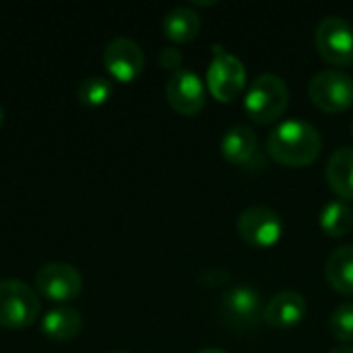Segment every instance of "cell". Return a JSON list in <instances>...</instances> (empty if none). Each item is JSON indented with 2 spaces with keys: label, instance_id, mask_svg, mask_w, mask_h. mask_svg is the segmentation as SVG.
<instances>
[{
  "label": "cell",
  "instance_id": "5b68a950",
  "mask_svg": "<svg viewBox=\"0 0 353 353\" xmlns=\"http://www.w3.org/2000/svg\"><path fill=\"white\" fill-rule=\"evenodd\" d=\"M246 87V66L244 62L225 52L219 46H213V60L207 70V89L209 93L221 101L232 103Z\"/></svg>",
  "mask_w": 353,
  "mask_h": 353
},
{
  "label": "cell",
  "instance_id": "9c48e42d",
  "mask_svg": "<svg viewBox=\"0 0 353 353\" xmlns=\"http://www.w3.org/2000/svg\"><path fill=\"white\" fill-rule=\"evenodd\" d=\"M165 97L172 110H176L178 114L196 116L205 108V101H207L203 79L190 68H180L168 77Z\"/></svg>",
  "mask_w": 353,
  "mask_h": 353
},
{
  "label": "cell",
  "instance_id": "7a4b0ae2",
  "mask_svg": "<svg viewBox=\"0 0 353 353\" xmlns=\"http://www.w3.org/2000/svg\"><path fill=\"white\" fill-rule=\"evenodd\" d=\"M290 105V89L288 83L271 72L259 74L246 91L244 112L246 116L261 126L273 124L279 120Z\"/></svg>",
  "mask_w": 353,
  "mask_h": 353
},
{
  "label": "cell",
  "instance_id": "5bb4252c",
  "mask_svg": "<svg viewBox=\"0 0 353 353\" xmlns=\"http://www.w3.org/2000/svg\"><path fill=\"white\" fill-rule=\"evenodd\" d=\"M325 176L341 201H353V147H341L329 157Z\"/></svg>",
  "mask_w": 353,
  "mask_h": 353
},
{
  "label": "cell",
  "instance_id": "484cf974",
  "mask_svg": "<svg viewBox=\"0 0 353 353\" xmlns=\"http://www.w3.org/2000/svg\"><path fill=\"white\" fill-rule=\"evenodd\" d=\"M352 134H353V122H352Z\"/></svg>",
  "mask_w": 353,
  "mask_h": 353
},
{
  "label": "cell",
  "instance_id": "7402d4cb",
  "mask_svg": "<svg viewBox=\"0 0 353 353\" xmlns=\"http://www.w3.org/2000/svg\"><path fill=\"white\" fill-rule=\"evenodd\" d=\"M331 353H353L352 345H341V347H335Z\"/></svg>",
  "mask_w": 353,
  "mask_h": 353
},
{
  "label": "cell",
  "instance_id": "52a82bcc",
  "mask_svg": "<svg viewBox=\"0 0 353 353\" xmlns=\"http://www.w3.org/2000/svg\"><path fill=\"white\" fill-rule=\"evenodd\" d=\"M238 236L250 248L267 250L273 248L283 234V221L277 211L269 207H248L236 221Z\"/></svg>",
  "mask_w": 353,
  "mask_h": 353
},
{
  "label": "cell",
  "instance_id": "ffe728a7",
  "mask_svg": "<svg viewBox=\"0 0 353 353\" xmlns=\"http://www.w3.org/2000/svg\"><path fill=\"white\" fill-rule=\"evenodd\" d=\"M331 333L337 341L341 343H352L353 341V302L339 304L333 314H331Z\"/></svg>",
  "mask_w": 353,
  "mask_h": 353
},
{
  "label": "cell",
  "instance_id": "cb8c5ba5",
  "mask_svg": "<svg viewBox=\"0 0 353 353\" xmlns=\"http://www.w3.org/2000/svg\"><path fill=\"white\" fill-rule=\"evenodd\" d=\"M2 122H4V110H2V105H0V126H2Z\"/></svg>",
  "mask_w": 353,
  "mask_h": 353
},
{
  "label": "cell",
  "instance_id": "8992f818",
  "mask_svg": "<svg viewBox=\"0 0 353 353\" xmlns=\"http://www.w3.org/2000/svg\"><path fill=\"white\" fill-rule=\"evenodd\" d=\"M314 43L325 62L333 66L353 64V23L347 19L325 17L314 31Z\"/></svg>",
  "mask_w": 353,
  "mask_h": 353
},
{
  "label": "cell",
  "instance_id": "6da1fadb",
  "mask_svg": "<svg viewBox=\"0 0 353 353\" xmlns=\"http://www.w3.org/2000/svg\"><path fill=\"white\" fill-rule=\"evenodd\" d=\"M323 149L321 132L306 120H285L267 137V153L285 168L312 165Z\"/></svg>",
  "mask_w": 353,
  "mask_h": 353
},
{
  "label": "cell",
  "instance_id": "ba28073f",
  "mask_svg": "<svg viewBox=\"0 0 353 353\" xmlns=\"http://www.w3.org/2000/svg\"><path fill=\"white\" fill-rule=\"evenodd\" d=\"M35 285L41 296L54 302H70L83 292V275L68 263L54 261L39 267Z\"/></svg>",
  "mask_w": 353,
  "mask_h": 353
},
{
  "label": "cell",
  "instance_id": "d4e9b609",
  "mask_svg": "<svg viewBox=\"0 0 353 353\" xmlns=\"http://www.w3.org/2000/svg\"><path fill=\"white\" fill-rule=\"evenodd\" d=\"M114 353H128V352H114Z\"/></svg>",
  "mask_w": 353,
  "mask_h": 353
},
{
  "label": "cell",
  "instance_id": "8fae6325",
  "mask_svg": "<svg viewBox=\"0 0 353 353\" xmlns=\"http://www.w3.org/2000/svg\"><path fill=\"white\" fill-rule=\"evenodd\" d=\"M103 66L116 81L130 83L143 72L145 54L134 39L114 37L103 50Z\"/></svg>",
  "mask_w": 353,
  "mask_h": 353
},
{
  "label": "cell",
  "instance_id": "9a60e30c",
  "mask_svg": "<svg viewBox=\"0 0 353 353\" xmlns=\"http://www.w3.org/2000/svg\"><path fill=\"white\" fill-rule=\"evenodd\" d=\"M163 33L170 41L188 43L201 33V14L192 6H176L163 17Z\"/></svg>",
  "mask_w": 353,
  "mask_h": 353
},
{
  "label": "cell",
  "instance_id": "2e32d148",
  "mask_svg": "<svg viewBox=\"0 0 353 353\" xmlns=\"http://www.w3.org/2000/svg\"><path fill=\"white\" fill-rule=\"evenodd\" d=\"M83 329V316L77 308L70 306H58L43 314L41 319V331L46 337L56 341L72 339Z\"/></svg>",
  "mask_w": 353,
  "mask_h": 353
},
{
  "label": "cell",
  "instance_id": "e0dca14e",
  "mask_svg": "<svg viewBox=\"0 0 353 353\" xmlns=\"http://www.w3.org/2000/svg\"><path fill=\"white\" fill-rule=\"evenodd\" d=\"M325 275L329 285L343 294L353 296V246H339L337 250L331 252L327 265H325Z\"/></svg>",
  "mask_w": 353,
  "mask_h": 353
},
{
  "label": "cell",
  "instance_id": "603a6c76",
  "mask_svg": "<svg viewBox=\"0 0 353 353\" xmlns=\"http://www.w3.org/2000/svg\"><path fill=\"white\" fill-rule=\"evenodd\" d=\"M199 353H228V352H223V350H219V347H205V350H201Z\"/></svg>",
  "mask_w": 353,
  "mask_h": 353
},
{
  "label": "cell",
  "instance_id": "ac0fdd59",
  "mask_svg": "<svg viewBox=\"0 0 353 353\" xmlns=\"http://www.w3.org/2000/svg\"><path fill=\"white\" fill-rule=\"evenodd\" d=\"M319 223L321 230L329 236V238H341L347 236L353 228V211L347 205V201L341 199H333L329 201L321 215H319Z\"/></svg>",
  "mask_w": 353,
  "mask_h": 353
},
{
  "label": "cell",
  "instance_id": "4fadbf2b",
  "mask_svg": "<svg viewBox=\"0 0 353 353\" xmlns=\"http://www.w3.org/2000/svg\"><path fill=\"white\" fill-rule=\"evenodd\" d=\"M221 155L234 165H252L259 157V139L248 124H234L221 139Z\"/></svg>",
  "mask_w": 353,
  "mask_h": 353
},
{
  "label": "cell",
  "instance_id": "7c38bea8",
  "mask_svg": "<svg viewBox=\"0 0 353 353\" xmlns=\"http://www.w3.org/2000/svg\"><path fill=\"white\" fill-rule=\"evenodd\" d=\"M308 312L306 298L298 292H279L271 298L265 306L263 321L275 331H290L296 329Z\"/></svg>",
  "mask_w": 353,
  "mask_h": 353
},
{
  "label": "cell",
  "instance_id": "3957f363",
  "mask_svg": "<svg viewBox=\"0 0 353 353\" xmlns=\"http://www.w3.org/2000/svg\"><path fill=\"white\" fill-rule=\"evenodd\" d=\"M41 312L37 294L21 279L0 281V327L4 329H27L35 323Z\"/></svg>",
  "mask_w": 353,
  "mask_h": 353
},
{
  "label": "cell",
  "instance_id": "44dd1931",
  "mask_svg": "<svg viewBox=\"0 0 353 353\" xmlns=\"http://www.w3.org/2000/svg\"><path fill=\"white\" fill-rule=\"evenodd\" d=\"M159 64L165 70H170V74L176 72V70H180L182 68V52L178 48H172V46L163 48L161 54H159Z\"/></svg>",
  "mask_w": 353,
  "mask_h": 353
},
{
  "label": "cell",
  "instance_id": "d6986e66",
  "mask_svg": "<svg viewBox=\"0 0 353 353\" xmlns=\"http://www.w3.org/2000/svg\"><path fill=\"white\" fill-rule=\"evenodd\" d=\"M112 95V83L103 77H87L77 87V97L83 105H103Z\"/></svg>",
  "mask_w": 353,
  "mask_h": 353
},
{
  "label": "cell",
  "instance_id": "30bf717a",
  "mask_svg": "<svg viewBox=\"0 0 353 353\" xmlns=\"http://www.w3.org/2000/svg\"><path fill=\"white\" fill-rule=\"evenodd\" d=\"M221 316L228 325L236 329H252L263 321V300L261 294L250 285H236L221 296L219 302Z\"/></svg>",
  "mask_w": 353,
  "mask_h": 353
},
{
  "label": "cell",
  "instance_id": "277c9868",
  "mask_svg": "<svg viewBox=\"0 0 353 353\" xmlns=\"http://www.w3.org/2000/svg\"><path fill=\"white\" fill-rule=\"evenodd\" d=\"M308 95L312 105L325 114L347 112L353 105V79L339 68L321 70L310 79Z\"/></svg>",
  "mask_w": 353,
  "mask_h": 353
}]
</instances>
